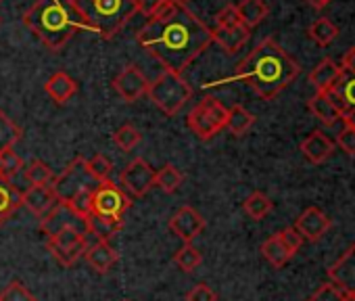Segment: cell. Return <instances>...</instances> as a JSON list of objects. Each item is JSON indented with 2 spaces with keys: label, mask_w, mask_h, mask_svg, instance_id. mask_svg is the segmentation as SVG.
<instances>
[{
  "label": "cell",
  "mask_w": 355,
  "mask_h": 301,
  "mask_svg": "<svg viewBox=\"0 0 355 301\" xmlns=\"http://www.w3.org/2000/svg\"><path fill=\"white\" fill-rule=\"evenodd\" d=\"M136 38L165 71L182 74L211 46L214 30H209L180 0H167L157 13L146 17V24Z\"/></svg>",
  "instance_id": "cell-1"
},
{
  "label": "cell",
  "mask_w": 355,
  "mask_h": 301,
  "mask_svg": "<svg viewBox=\"0 0 355 301\" xmlns=\"http://www.w3.org/2000/svg\"><path fill=\"white\" fill-rule=\"evenodd\" d=\"M299 74L301 65L274 38H263L236 67V78L263 101H274Z\"/></svg>",
  "instance_id": "cell-2"
},
{
  "label": "cell",
  "mask_w": 355,
  "mask_h": 301,
  "mask_svg": "<svg viewBox=\"0 0 355 301\" xmlns=\"http://www.w3.org/2000/svg\"><path fill=\"white\" fill-rule=\"evenodd\" d=\"M24 24L42 40V44L59 53L82 26L76 9L63 0H36L26 11Z\"/></svg>",
  "instance_id": "cell-3"
},
{
  "label": "cell",
  "mask_w": 355,
  "mask_h": 301,
  "mask_svg": "<svg viewBox=\"0 0 355 301\" xmlns=\"http://www.w3.org/2000/svg\"><path fill=\"white\" fill-rule=\"evenodd\" d=\"M86 30L96 32L103 40L115 38L119 30L138 13L136 0H76L71 5Z\"/></svg>",
  "instance_id": "cell-4"
},
{
  "label": "cell",
  "mask_w": 355,
  "mask_h": 301,
  "mask_svg": "<svg viewBox=\"0 0 355 301\" xmlns=\"http://www.w3.org/2000/svg\"><path fill=\"white\" fill-rule=\"evenodd\" d=\"M146 96L165 113V115H175L180 113L182 107L191 101L193 88L191 84L182 78V74L173 71H163L155 82L148 84Z\"/></svg>",
  "instance_id": "cell-5"
},
{
  "label": "cell",
  "mask_w": 355,
  "mask_h": 301,
  "mask_svg": "<svg viewBox=\"0 0 355 301\" xmlns=\"http://www.w3.org/2000/svg\"><path fill=\"white\" fill-rule=\"evenodd\" d=\"M226 119H228V109L216 96H205L201 103L193 107V111L187 117V123L197 138L211 140L216 134H220L226 128Z\"/></svg>",
  "instance_id": "cell-6"
},
{
  "label": "cell",
  "mask_w": 355,
  "mask_h": 301,
  "mask_svg": "<svg viewBox=\"0 0 355 301\" xmlns=\"http://www.w3.org/2000/svg\"><path fill=\"white\" fill-rule=\"evenodd\" d=\"M51 189H53V193H55L59 203L71 201L82 191L96 189V180L90 174V170H88V160L76 157L71 164H67V168L59 176H55Z\"/></svg>",
  "instance_id": "cell-7"
},
{
  "label": "cell",
  "mask_w": 355,
  "mask_h": 301,
  "mask_svg": "<svg viewBox=\"0 0 355 301\" xmlns=\"http://www.w3.org/2000/svg\"><path fill=\"white\" fill-rule=\"evenodd\" d=\"M88 234H84L78 228H63L49 237L46 247L51 255L65 268L73 266L80 257H84V251L88 249Z\"/></svg>",
  "instance_id": "cell-8"
},
{
  "label": "cell",
  "mask_w": 355,
  "mask_h": 301,
  "mask_svg": "<svg viewBox=\"0 0 355 301\" xmlns=\"http://www.w3.org/2000/svg\"><path fill=\"white\" fill-rule=\"evenodd\" d=\"M130 207H132V197L111 180L98 182L96 189L92 191V214L121 220Z\"/></svg>",
  "instance_id": "cell-9"
},
{
  "label": "cell",
  "mask_w": 355,
  "mask_h": 301,
  "mask_svg": "<svg viewBox=\"0 0 355 301\" xmlns=\"http://www.w3.org/2000/svg\"><path fill=\"white\" fill-rule=\"evenodd\" d=\"M119 182H121V189L130 195V197H144L153 187H155V170L148 166L146 160L142 157H136L134 162H130L121 176H119Z\"/></svg>",
  "instance_id": "cell-10"
},
{
  "label": "cell",
  "mask_w": 355,
  "mask_h": 301,
  "mask_svg": "<svg viewBox=\"0 0 355 301\" xmlns=\"http://www.w3.org/2000/svg\"><path fill=\"white\" fill-rule=\"evenodd\" d=\"M205 226V218L191 205H182L169 218V230L184 243H193L199 234H203Z\"/></svg>",
  "instance_id": "cell-11"
},
{
  "label": "cell",
  "mask_w": 355,
  "mask_h": 301,
  "mask_svg": "<svg viewBox=\"0 0 355 301\" xmlns=\"http://www.w3.org/2000/svg\"><path fill=\"white\" fill-rule=\"evenodd\" d=\"M148 80L146 76L136 67V65H125L113 80V88L115 92L121 96V101L125 103H136L140 101L146 92H148Z\"/></svg>",
  "instance_id": "cell-12"
},
{
  "label": "cell",
  "mask_w": 355,
  "mask_h": 301,
  "mask_svg": "<svg viewBox=\"0 0 355 301\" xmlns=\"http://www.w3.org/2000/svg\"><path fill=\"white\" fill-rule=\"evenodd\" d=\"M332 220L320 209V207H307L295 222V228L299 230V234L303 237V241L309 243H318L324 239V234L330 230Z\"/></svg>",
  "instance_id": "cell-13"
},
{
  "label": "cell",
  "mask_w": 355,
  "mask_h": 301,
  "mask_svg": "<svg viewBox=\"0 0 355 301\" xmlns=\"http://www.w3.org/2000/svg\"><path fill=\"white\" fill-rule=\"evenodd\" d=\"M63 228H78L84 234H88L86 232V222L82 218H78L65 203H57L44 218H40V230L46 237H51V234H55V232H59Z\"/></svg>",
  "instance_id": "cell-14"
},
{
  "label": "cell",
  "mask_w": 355,
  "mask_h": 301,
  "mask_svg": "<svg viewBox=\"0 0 355 301\" xmlns=\"http://www.w3.org/2000/svg\"><path fill=\"white\" fill-rule=\"evenodd\" d=\"M328 278L345 293H355V245H351L330 268Z\"/></svg>",
  "instance_id": "cell-15"
},
{
  "label": "cell",
  "mask_w": 355,
  "mask_h": 301,
  "mask_svg": "<svg viewBox=\"0 0 355 301\" xmlns=\"http://www.w3.org/2000/svg\"><path fill=\"white\" fill-rule=\"evenodd\" d=\"M301 153L309 164L318 166V164H324L334 153V142L322 130H313L307 138H303Z\"/></svg>",
  "instance_id": "cell-16"
},
{
  "label": "cell",
  "mask_w": 355,
  "mask_h": 301,
  "mask_svg": "<svg viewBox=\"0 0 355 301\" xmlns=\"http://www.w3.org/2000/svg\"><path fill=\"white\" fill-rule=\"evenodd\" d=\"M57 203L59 201H57L51 184H46V187H30L26 193H21V205H26L36 218H44Z\"/></svg>",
  "instance_id": "cell-17"
},
{
  "label": "cell",
  "mask_w": 355,
  "mask_h": 301,
  "mask_svg": "<svg viewBox=\"0 0 355 301\" xmlns=\"http://www.w3.org/2000/svg\"><path fill=\"white\" fill-rule=\"evenodd\" d=\"M84 259L88 261V266L98 272V274H107L119 259L117 251L111 247L109 241H96L94 245H90L84 251Z\"/></svg>",
  "instance_id": "cell-18"
},
{
  "label": "cell",
  "mask_w": 355,
  "mask_h": 301,
  "mask_svg": "<svg viewBox=\"0 0 355 301\" xmlns=\"http://www.w3.org/2000/svg\"><path fill=\"white\" fill-rule=\"evenodd\" d=\"M251 30L245 28L243 24L234 26V28H216L214 30V42L228 55H236L249 40Z\"/></svg>",
  "instance_id": "cell-19"
},
{
  "label": "cell",
  "mask_w": 355,
  "mask_h": 301,
  "mask_svg": "<svg viewBox=\"0 0 355 301\" xmlns=\"http://www.w3.org/2000/svg\"><path fill=\"white\" fill-rule=\"evenodd\" d=\"M343 69H340V65H336L332 59H322L315 67H313V71L309 74V82L313 84V88L318 90V92H326V90H330V88H334L340 80H343Z\"/></svg>",
  "instance_id": "cell-20"
},
{
  "label": "cell",
  "mask_w": 355,
  "mask_h": 301,
  "mask_svg": "<svg viewBox=\"0 0 355 301\" xmlns=\"http://www.w3.org/2000/svg\"><path fill=\"white\" fill-rule=\"evenodd\" d=\"M44 90H46V94H49L57 105H65L69 98L76 96V92H78V82H76L69 74L57 71V74H53V76L46 80Z\"/></svg>",
  "instance_id": "cell-21"
},
{
  "label": "cell",
  "mask_w": 355,
  "mask_h": 301,
  "mask_svg": "<svg viewBox=\"0 0 355 301\" xmlns=\"http://www.w3.org/2000/svg\"><path fill=\"white\" fill-rule=\"evenodd\" d=\"M84 222H86V232L96 237V241H111L123 230V220H115L98 214H90Z\"/></svg>",
  "instance_id": "cell-22"
},
{
  "label": "cell",
  "mask_w": 355,
  "mask_h": 301,
  "mask_svg": "<svg viewBox=\"0 0 355 301\" xmlns=\"http://www.w3.org/2000/svg\"><path fill=\"white\" fill-rule=\"evenodd\" d=\"M236 11H239V17H241V24L245 28H257L270 13V7L263 3V0H241L236 5Z\"/></svg>",
  "instance_id": "cell-23"
},
{
  "label": "cell",
  "mask_w": 355,
  "mask_h": 301,
  "mask_svg": "<svg viewBox=\"0 0 355 301\" xmlns=\"http://www.w3.org/2000/svg\"><path fill=\"white\" fill-rule=\"evenodd\" d=\"M21 205V193L13 180L0 178V224L7 222Z\"/></svg>",
  "instance_id": "cell-24"
},
{
  "label": "cell",
  "mask_w": 355,
  "mask_h": 301,
  "mask_svg": "<svg viewBox=\"0 0 355 301\" xmlns=\"http://www.w3.org/2000/svg\"><path fill=\"white\" fill-rule=\"evenodd\" d=\"M307 107H309L311 115L318 117L324 126H332V123H336V119H340V111L326 98L324 92H315L309 98Z\"/></svg>",
  "instance_id": "cell-25"
},
{
  "label": "cell",
  "mask_w": 355,
  "mask_h": 301,
  "mask_svg": "<svg viewBox=\"0 0 355 301\" xmlns=\"http://www.w3.org/2000/svg\"><path fill=\"white\" fill-rule=\"evenodd\" d=\"M255 123V115L251 111H247L243 105H234L228 109V119H226V128L234 134V136H245Z\"/></svg>",
  "instance_id": "cell-26"
},
{
  "label": "cell",
  "mask_w": 355,
  "mask_h": 301,
  "mask_svg": "<svg viewBox=\"0 0 355 301\" xmlns=\"http://www.w3.org/2000/svg\"><path fill=\"white\" fill-rule=\"evenodd\" d=\"M307 36L318 44V46H330L336 38H338V28L326 19V17H320L315 19L309 28H307Z\"/></svg>",
  "instance_id": "cell-27"
},
{
  "label": "cell",
  "mask_w": 355,
  "mask_h": 301,
  "mask_svg": "<svg viewBox=\"0 0 355 301\" xmlns=\"http://www.w3.org/2000/svg\"><path fill=\"white\" fill-rule=\"evenodd\" d=\"M243 209H245V214H247L251 220L259 222V220H263V218L274 209V201H272L266 193L255 191V193H251V195L245 199Z\"/></svg>",
  "instance_id": "cell-28"
},
{
  "label": "cell",
  "mask_w": 355,
  "mask_h": 301,
  "mask_svg": "<svg viewBox=\"0 0 355 301\" xmlns=\"http://www.w3.org/2000/svg\"><path fill=\"white\" fill-rule=\"evenodd\" d=\"M21 136H24V130L5 111H0V153L15 148Z\"/></svg>",
  "instance_id": "cell-29"
},
{
  "label": "cell",
  "mask_w": 355,
  "mask_h": 301,
  "mask_svg": "<svg viewBox=\"0 0 355 301\" xmlns=\"http://www.w3.org/2000/svg\"><path fill=\"white\" fill-rule=\"evenodd\" d=\"M182 182H184L182 172L178 170L175 166H171V164H167L159 172H155V187H159L167 195H173L178 189L182 187Z\"/></svg>",
  "instance_id": "cell-30"
},
{
  "label": "cell",
  "mask_w": 355,
  "mask_h": 301,
  "mask_svg": "<svg viewBox=\"0 0 355 301\" xmlns=\"http://www.w3.org/2000/svg\"><path fill=\"white\" fill-rule=\"evenodd\" d=\"M173 261H175V266L180 268L182 272H187V274H191V272H195L199 266H201V261H203V255H201V251L193 245V243H184L180 249L175 251V255H173Z\"/></svg>",
  "instance_id": "cell-31"
},
{
  "label": "cell",
  "mask_w": 355,
  "mask_h": 301,
  "mask_svg": "<svg viewBox=\"0 0 355 301\" xmlns=\"http://www.w3.org/2000/svg\"><path fill=\"white\" fill-rule=\"evenodd\" d=\"M24 176H26V180L32 187H46V184H53V180H55L53 170L44 162H40V160H32L24 168Z\"/></svg>",
  "instance_id": "cell-32"
},
{
  "label": "cell",
  "mask_w": 355,
  "mask_h": 301,
  "mask_svg": "<svg viewBox=\"0 0 355 301\" xmlns=\"http://www.w3.org/2000/svg\"><path fill=\"white\" fill-rule=\"evenodd\" d=\"M261 255L274 266V268H284L286 266V261L291 259V255H288V251L282 247V243L278 241V237L274 234V237H270V239H266L263 243H261Z\"/></svg>",
  "instance_id": "cell-33"
},
{
  "label": "cell",
  "mask_w": 355,
  "mask_h": 301,
  "mask_svg": "<svg viewBox=\"0 0 355 301\" xmlns=\"http://www.w3.org/2000/svg\"><path fill=\"white\" fill-rule=\"evenodd\" d=\"M113 142H115V146H119L121 150L130 153V150H134V148L142 142V134H140V130L134 128L132 123H123L121 128L115 130Z\"/></svg>",
  "instance_id": "cell-34"
},
{
  "label": "cell",
  "mask_w": 355,
  "mask_h": 301,
  "mask_svg": "<svg viewBox=\"0 0 355 301\" xmlns=\"http://www.w3.org/2000/svg\"><path fill=\"white\" fill-rule=\"evenodd\" d=\"M26 164L24 160L15 153V150H5L0 153V178L3 180H13L19 172H24Z\"/></svg>",
  "instance_id": "cell-35"
},
{
  "label": "cell",
  "mask_w": 355,
  "mask_h": 301,
  "mask_svg": "<svg viewBox=\"0 0 355 301\" xmlns=\"http://www.w3.org/2000/svg\"><path fill=\"white\" fill-rule=\"evenodd\" d=\"M0 301H38L36 295L19 280H11L3 293H0Z\"/></svg>",
  "instance_id": "cell-36"
},
{
  "label": "cell",
  "mask_w": 355,
  "mask_h": 301,
  "mask_svg": "<svg viewBox=\"0 0 355 301\" xmlns=\"http://www.w3.org/2000/svg\"><path fill=\"white\" fill-rule=\"evenodd\" d=\"M88 170H90V174L94 176L96 182H105V180H109V176L113 172V164H111V160L107 155L96 153L94 157L88 160Z\"/></svg>",
  "instance_id": "cell-37"
},
{
  "label": "cell",
  "mask_w": 355,
  "mask_h": 301,
  "mask_svg": "<svg viewBox=\"0 0 355 301\" xmlns=\"http://www.w3.org/2000/svg\"><path fill=\"white\" fill-rule=\"evenodd\" d=\"M94 191V189H92ZM92 191H82L78 193L71 201H67L65 205L82 220H86L92 214Z\"/></svg>",
  "instance_id": "cell-38"
},
{
  "label": "cell",
  "mask_w": 355,
  "mask_h": 301,
  "mask_svg": "<svg viewBox=\"0 0 355 301\" xmlns=\"http://www.w3.org/2000/svg\"><path fill=\"white\" fill-rule=\"evenodd\" d=\"M276 237H278V241L282 243V247L288 251L291 257H293V255L301 249V245H303V237L299 234V230H297L295 226L282 228L280 232H276Z\"/></svg>",
  "instance_id": "cell-39"
},
{
  "label": "cell",
  "mask_w": 355,
  "mask_h": 301,
  "mask_svg": "<svg viewBox=\"0 0 355 301\" xmlns=\"http://www.w3.org/2000/svg\"><path fill=\"white\" fill-rule=\"evenodd\" d=\"M345 291H340L336 284H332V282H326V284H322L313 295H309L305 301H343L345 299Z\"/></svg>",
  "instance_id": "cell-40"
},
{
  "label": "cell",
  "mask_w": 355,
  "mask_h": 301,
  "mask_svg": "<svg viewBox=\"0 0 355 301\" xmlns=\"http://www.w3.org/2000/svg\"><path fill=\"white\" fill-rule=\"evenodd\" d=\"M241 24L236 5H226L218 15H216V28H234Z\"/></svg>",
  "instance_id": "cell-41"
},
{
  "label": "cell",
  "mask_w": 355,
  "mask_h": 301,
  "mask_svg": "<svg viewBox=\"0 0 355 301\" xmlns=\"http://www.w3.org/2000/svg\"><path fill=\"white\" fill-rule=\"evenodd\" d=\"M187 301H218V293L209 284L201 282L187 293Z\"/></svg>",
  "instance_id": "cell-42"
},
{
  "label": "cell",
  "mask_w": 355,
  "mask_h": 301,
  "mask_svg": "<svg viewBox=\"0 0 355 301\" xmlns=\"http://www.w3.org/2000/svg\"><path fill=\"white\" fill-rule=\"evenodd\" d=\"M336 144L347 155L355 157V130L353 128H343L336 136Z\"/></svg>",
  "instance_id": "cell-43"
},
{
  "label": "cell",
  "mask_w": 355,
  "mask_h": 301,
  "mask_svg": "<svg viewBox=\"0 0 355 301\" xmlns=\"http://www.w3.org/2000/svg\"><path fill=\"white\" fill-rule=\"evenodd\" d=\"M336 88H338V92L343 94L347 107H355V76H351L347 82L336 84Z\"/></svg>",
  "instance_id": "cell-44"
},
{
  "label": "cell",
  "mask_w": 355,
  "mask_h": 301,
  "mask_svg": "<svg viewBox=\"0 0 355 301\" xmlns=\"http://www.w3.org/2000/svg\"><path fill=\"white\" fill-rule=\"evenodd\" d=\"M167 3V0H136V9L142 13V15H146V17H150L153 13H157L163 5Z\"/></svg>",
  "instance_id": "cell-45"
},
{
  "label": "cell",
  "mask_w": 355,
  "mask_h": 301,
  "mask_svg": "<svg viewBox=\"0 0 355 301\" xmlns=\"http://www.w3.org/2000/svg\"><path fill=\"white\" fill-rule=\"evenodd\" d=\"M324 94H326V98H328V101H330V103L340 111V113L347 109V103H345V98H343V94L338 92V88H336V86H334V88H330V90H326Z\"/></svg>",
  "instance_id": "cell-46"
},
{
  "label": "cell",
  "mask_w": 355,
  "mask_h": 301,
  "mask_svg": "<svg viewBox=\"0 0 355 301\" xmlns=\"http://www.w3.org/2000/svg\"><path fill=\"white\" fill-rule=\"evenodd\" d=\"M340 69H343V74H351V76H355V46H351V49L345 53L343 63H340Z\"/></svg>",
  "instance_id": "cell-47"
},
{
  "label": "cell",
  "mask_w": 355,
  "mask_h": 301,
  "mask_svg": "<svg viewBox=\"0 0 355 301\" xmlns=\"http://www.w3.org/2000/svg\"><path fill=\"white\" fill-rule=\"evenodd\" d=\"M340 119L345 121V128H353L355 130V107H347L340 113Z\"/></svg>",
  "instance_id": "cell-48"
},
{
  "label": "cell",
  "mask_w": 355,
  "mask_h": 301,
  "mask_svg": "<svg viewBox=\"0 0 355 301\" xmlns=\"http://www.w3.org/2000/svg\"><path fill=\"white\" fill-rule=\"evenodd\" d=\"M305 3L309 5V7H313L315 11H322L324 7H328L332 0H305Z\"/></svg>",
  "instance_id": "cell-49"
},
{
  "label": "cell",
  "mask_w": 355,
  "mask_h": 301,
  "mask_svg": "<svg viewBox=\"0 0 355 301\" xmlns=\"http://www.w3.org/2000/svg\"><path fill=\"white\" fill-rule=\"evenodd\" d=\"M343 301H355V293H347Z\"/></svg>",
  "instance_id": "cell-50"
},
{
  "label": "cell",
  "mask_w": 355,
  "mask_h": 301,
  "mask_svg": "<svg viewBox=\"0 0 355 301\" xmlns=\"http://www.w3.org/2000/svg\"><path fill=\"white\" fill-rule=\"evenodd\" d=\"M63 3H67V5H73V3H76V0H63Z\"/></svg>",
  "instance_id": "cell-51"
},
{
  "label": "cell",
  "mask_w": 355,
  "mask_h": 301,
  "mask_svg": "<svg viewBox=\"0 0 355 301\" xmlns=\"http://www.w3.org/2000/svg\"><path fill=\"white\" fill-rule=\"evenodd\" d=\"M180 3H184V5H187V3H189V0H180Z\"/></svg>",
  "instance_id": "cell-52"
}]
</instances>
